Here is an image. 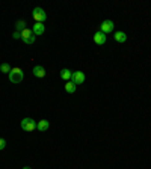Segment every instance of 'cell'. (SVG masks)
<instances>
[{
	"instance_id": "cell-1",
	"label": "cell",
	"mask_w": 151,
	"mask_h": 169,
	"mask_svg": "<svg viewBox=\"0 0 151 169\" xmlns=\"http://www.w3.org/2000/svg\"><path fill=\"white\" fill-rule=\"evenodd\" d=\"M8 76H9V80H11V83H21V82H23V79H24L23 69H21V68H18V67L12 68L11 73H9Z\"/></svg>"
},
{
	"instance_id": "cell-2",
	"label": "cell",
	"mask_w": 151,
	"mask_h": 169,
	"mask_svg": "<svg viewBox=\"0 0 151 169\" xmlns=\"http://www.w3.org/2000/svg\"><path fill=\"white\" fill-rule=\"evenodd\" d=\"M36 39V36L33 35V32H32V29H24L23 32H21V41H23L24 44H33Z\"/></svg>"
},
{
	"instance_id": "cell-3",
	"label": "cell",
	"mask_w": 151,
	"mask_h": 169,
	"mask_svg": "<svg viewBox=\"0 0 151 169\" xmlns=\"http://www.w3.org/2000/svg\"><path fill=\"white\" fill-rule=\"evenodd\" d=\"M21 130H24V131H33L36 128V121H33L32 118H24V119H21Z\"/></svg>"
},
{
	"instance_id": "cell-4",
	"label": "cell",
	"mask_w": 151,
	"mask_h": 169,
	"mask_svg": "<svg viewBox=\"0 0 151 169\" xmlns=\"http://www.w3.org/2000/svg\"><path fill=\"white\" fill-rule=\"evenodd\" d=\"M32 17H33L35 23H44L47 20V14L42 8H35L32 12Z\"/></svg>"
},
{
	"instance_id": "cell-5",
	"label": "cell",
	"mask_w": 151,
	"mask_h": 169,
	"mask_svg": "<svg viewBox=\"0 0 151 169\" xmlns=\"http://www.w3.org/2000/svg\"><path fill=\"white\" fill-rule=\"evenodd\" d=\"M113 27H115V24H113V21H112V20H104V21L100 24V32H103L104 35L112 33Z\"/></svg>"
},
{
	"instance_id": "cell-6",
	"label": "cell",
	"mask_w": 151,
	"mask_h": 169,
	"mask_svg": "<svg viewBox=\"0 0 151 169\" xmlns=\"http://www.w3.org/2000/svg\"><path fill=\"white\" fill-rule=\"evenodd\" d=\"M85 73L83 71H74L73 73V76H71V82L74 83V85H82L83 82H85Z\"/></svg>"
},
{
	"instance_id": "cell-7",
	"label": "cell",
	"mask_w": 151,
	"mask_h": 169,
	"mask_svg": "<svg viewBox=\"0 0 151 169\" xmlns=\"http://www.w3.org/2000/svg\"><path fill=\"white\" fill-rule=\"evenodd\" d=\"M106 39H107V36H106L103 32H100V30L94 33V42L97 45H103L106 42Z\"/></svg>"
},
{
	"instance_id": "cell-8",
	"label": "cell",
	"mask_w": 151,
	"mask_h": 169,
	"mask_svg": "<svg viewBox=\"0 0 151 169\" xmlns=\"http://www.w3.org/2000/svg\"><path fill=\"white\" fill-rule=\"evenodd\" d=\"M32 32L35 36H41V35L46 32V27H44V24L42 23H35L33 24V27H32Z\"/></svg>"
},
{
	"instance_id": "cell-9",
	"label": "cell",
	"mask_w": 151,
	"mask_h": 169,
	"mask_svg": "<svg viewBox=\"0 0 151 169\" xmlns=\"http://www.w3.org/2000/svg\"><path fill=\"white\" fill-rule=\"evenodd\" d=\"M33 76L35 77H38V79H42V77H46V68L44 67H41V65H36V67H33Z\"/></svg>"
},
{
	"instance_id": "cell-10",
	"label": "cell",
	"mask_w": 151,
	"mask_h": 169,
	"mask_svg": "<svg viewBox=\"0 0 151 169\" xmlns=\"http://www.w3.org/2000/svg\"><path fill=\"white\" fill-rule=\"evenodd\" d=\"M48 127H50V122H48L47 119H41V121L36 122V130H38V131H47Z\"/></svg>"
},
{
	"instance_id": "cell-11",
	"label": "cell",
	"mask_w": 151,
	"mask_h": 169,
	"mask_svg": "<svg viewBox=\"0 0 151 169\" xmlns=\"http://www.w3.org/2000/svg\"><path fill=\"white\" fill-rule=\"evenodd\" d=\"M113 38H115L116 42H119V44H122V42H126V41H127V35L124 33V32H115Z\"/></svg>"
},
{
	"instance_id": "cell-12",
	"label": "cell",
	"mask_w": 151,
	"mask_h": 169,
	"mask_svg": "<svg viewBox=\"0 0 151 169\" xmlns=\"http://www.w3.org/2000/svg\"><path fill=\"white\" fill-rule=\"evenodd\" d=\"M71 76H73V71H71V69H68V68H64V69L60 71V79L70 80Z\"/></svg>"
},
{
	"instance_id": "cell-13",
	"label": "cell",
	"mask_w": 151,
	"mask_h": 169,
	"mask_svg": "<svg viewBox=\"0 0 151 169\" xmlns=\"http://www.w3.org/2000/svg\"><path fill=\"white\" fill-rule=\"evenodd\" d=\"M24 29H26V21L24 20H18V21L15 23V30L17 32H23Z\"/></svg>"
},
{
	"instance_id": "cell-14",
	"label": "cell",
	"mask_w": 151,
	"mask_h": 169,
	"mask_svg": "<svg viewBox=\"0 0 151 169\" xmlns=\"http://www.w3.org/2000/svg\"><path fill=\"white\" fill-rule=\"evenodd\" d=\"M65 91H67L68 94H74V92H76V85H74L73 82H68V83L65 85Z\"/></svg>"
},
{
	"instance_id": "cell-15",
	"label": "cell",
	"mask_w": 151,
	"mask_h": 169,
	"mask_svg": "<svg viewBox=\"0 0 151 169\" xmlns=\"http://www.w3.org/2000/svg\"><path fill=\"white\" fill-rule=\"evenodd\" d=\"M11 65H9V64H2V65H0V71H2V73H3V74H9V73H11Z\"/></svg>"
},
{
	"instance_id": "cell-16",
	"label": "cell",
	"mask_w": 151,
	"mask_h": 169,
	"mask_svg": "<svg viewBox=\"0 0 151 169\" xmlns=\"http://www.w3.org/2000/svg\"><path fill=\"white\" fill-rule=\"evenodd\" d=\"M12 38H14V39H21V32H17V30H15V32L12 33Z\"/></svg>"
},
{
	"instance_id": "cell-17",
	"label": "cell",
	"mask_w": 151,
	"mask_h": 169,
	"mask_svg": "<svg viewBox=\"0 0 151 169\" xmlns=\"http://www.w3.org/2000/svg\"><path fill=\"white\" fill-rule=\"evenodd\" d=\"M5 147H6V140H5L3 137H0V151L5 149Z\"/></svg>"
},
{
	"instance_id": "cell-18",
	"label": "cell",
	"mask_w": 151,
	"mask_h": 169,
	"mask_svg": "<svg viewBox=\"0 0 151 169\" xmlns=\"http://www.w3.org/2000/svg\"><path fill=\"white\" fill-rule=\"evenodd\" d=\"M23 169H32V168H29V166H24V168Z\"/></svg>"
}]
</instances>
